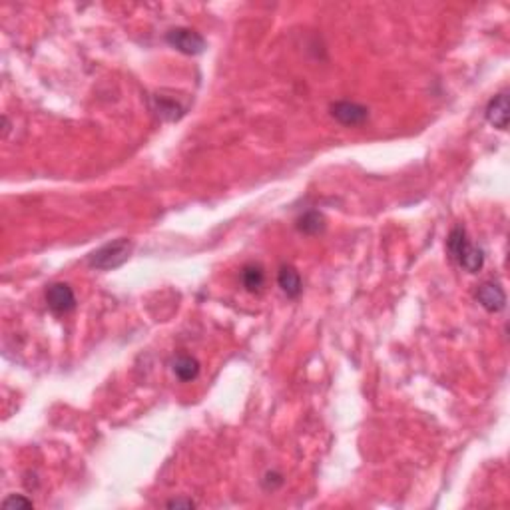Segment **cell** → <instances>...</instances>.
Listing matches in <instances>:
<instances>
[{"label":"cell","mask_w":510,"mask_h":510,"mask_svg":"<svg viewBox=\"0 0 510 510\" xmlns=\"http://www.w3.org/2000/svg\"><path fill=\"white\" fill-rule=\"evenodd\" d=\"M134 249V243L126 238H120V240H114L106 245L98 247L96 252L88 255V265L94 268V270H116L120 265H124Z\"/></svg>","instance_id":"1"},{"label":"cell","mask_w":510,"mask_h":510,"mask_svg":"<svg viewBox=\"0 0 510 510\" xmlns=\"http://www.w3.org/2000/svg\"><path fill=\"white\" fill-rule=\"evenodd\" d=\"M166 40L171 48H176L178 52L187 54V56H198L206 50V38L196 30L185 29V26L171 29L166 34Z\"/></svg>","instance_id":"2"},{"label":"cell","mask_w":510,"mask_h":510,"mask_svg":"<svg viewBox=\"0 0 510 510\" xmlns=\"http://www.w3.org/2000/svg\"><path fill=\"white\" fill-rule=\"evenodd\" d=\"M331 116L343 126H361L367 122L369 108L357 104V102L339 100V102L331 104Z\"/></svg>","instance_id":"3"},{"label":"cell","mask_w":510,"mask_h":510,"mask_svg":"<svg viewBox=\"0 0 510 510\" xmlns=\"http://www.w3.org/2000/svg\"><path fill=\"white\" fill-rule=\"evenodd\" d=\"M46 303L54 313H70L76 307V295L68 284H52L46 289Z\"/></svg>","instance_id":"4"},{"label":"cell","mask_w":510,"mask_h":510,"mask_svg":"<svg viewBox=\"0 0 510 510\" xmlns=\"http://www.w3.org/2000/svg\"><path fill=\"white\" fill-rule=\"evenodd\" d=\"M477 301L488 313H500L507 307V293L502 285L495 281H484L477 291Z\"/></svg>","instance_id":"5"},{"label":"cell","mask_w":510,"mask_h":510,"mask_svg":"<svg viewBox=\"0 0 510 510\" xmlns=\"http://www.w3.org/2000/svg\"><path fill=\"white\" fill-rule=\"evenodd\" d=\"M486 120L498 130L509 128V94L500 92L486 106Z\"/></svg>","instance_id":"6"},{"label":"cell","mask_w":510,"mask_h":510,"mask_svg":"<svg viewBox=\"0 0 510 510\" xmlns=\"http://www.w3.org/2000/svg\"><path fill=\"white\" fill-rule=\"evenodd\" d=\"M152 108H154V112H156L162 120H166V122H178V120L185 114V106H182L176 98L162 96V94L152 96Z\"/></svg>","instance_id":"7"},{"label":"cell","mask_w":510,"mask_h":510,"mask_svg":"<svg viewBox=\"0 0 510 510\" xmlns=\"http://www.w3.org/2000/svg\"><path fill=\"white\" fill-rule=\"evenodd\" d=\"M171 371L173 375L180 379V381L190 382L194 379H198L199 375V361L196 357H190V355H180L176 357V361L171 363Z\"/></svg>","instance_id":"8"},{"label":"cell","mask_w":510,"mask_h":510,"mask_svg":"<svg viewBox=\"0 0 510 510\" xmlns=\"http://www.w3.org/2000/svg\"><path fill=\"white\" fill-rule=\"evenodd\" d=\"M277 284L281 287V291H284L287 298L295 299L299 298V293H301V275H299V271L295 268H291V265H284L281 270H279V275H277Z\"/></svg>","instance_id":"9"},{"label":"cell","mask_w":510,"mask_h":510,"mask_svg":"<svg viewBox=\"0 0 510 510\" xmlns=\"http://www.w3.org/2000/svg\"><path fill=\"white\" fill-rule=\"evenodd\" d=\"M241 284L249 293H259L265 285V271L261 265L249 263L241 270Z\"/></svg>","instance_id":"10"},{"label":"cell","mask_w":510,"mask_h":510,"mask_svg":"<svg viewBox=\"0 0 510 510\" xmlns=\"http://www.w3.org/2000/svg\"><path fill=\"white\" fill-rule=\"evenodd\" d=\"M456 263L465 271H468V273H479L484 268V252H482L481 247L468 243Z\"/></svg>","instance_id":"11"},{"label":"cell","mask_w":510,"mask_h":510,"mask_svg":"<svg viewBox=\"0 0 510 510\" xmlns=\"http://www.w3.org/2000/svg\"><path fill=\"white\" fill-rule=\"evenodd\" d=\"M468 243L470 241L467 238V229L463 226H454L451 229V233H449V238H447V249H449V254H451L454 261H458V257L465 252Z\"/></svg>","instance_id":"12"},{"label":"cell","mask_w":510,"mask_h":510,"mask_svg":"<svg viewBox=\"0 0 510 510\" xmlns=\"http://www.w3.org/2000/svg\"><path fill=\"white\" fill-rule=\"evenodd\" d=\"M323 215L319 212H305L301 217L298 219V229L299 231H303V233H307V235H315V233H319L321 229H323Z\"/></svg>","instance_id":"13"},{"label":"cell","mask_w":510,"mask_h":510,"mask_svg":"<svg viewBox=\"0 0 510 510\" xmlns=\"http://www.w3.org/2000/svg\"><path fill=\"white\" fill-rule=\"evenodd\" d=\"M2 507L4 509H32L34 502L29 500V498H24L22 495H10L8 498H4Z\"/></svg>","instance_id":"14"},{"label":"cell","mask_w":510,"mask_h":510,"mask_svg":"<svg viewBox=\"0 0 510 510\" xmlns=\"http://www.w3.org/2000/svg\"><path fill=\"white\" fill-rule=\"evenodd\" d=\"M166 507H168V509H194L196 502H194L192 498H173V500H170Z\"/></svg>","instance_id":"15"},{"label":"cell","mask_w":510,"mask_h":510,"mask_svg":"<svg viewBox=\"0 0 510 510\" xmlns=\"http://www.w3.org/2000/svg\"><path fill=\"white\" fill-rule=\"evenodd\" d=\"M281 484H284L281 474H275V472H268V474H265V488L275 490V488H277V486H281Z\"/></svg>","instance_id":"16"}]
</instances>
